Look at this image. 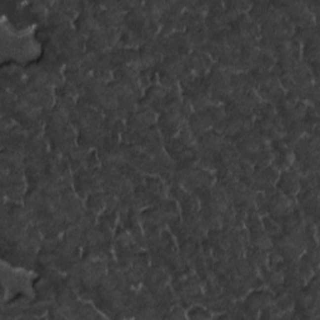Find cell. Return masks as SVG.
I'll return each instance as SVG.
<instances>
[{"mask_svg":"<svg viewBox=\"0 0 320 320\" xmlns=\"http://www.w3.org/2000/svg\"><path fill=\"white\" fill-rule=\"evenodd\" d=\"M86 205H88V210L91 211V213H100L102 209L105 206L104 194H100V193H93V194H90L88 197Z\"/></svg>","mask_w":320,"mask_h":320,"instance_id":"2","label":"cell"},{"mask_svg":"<svg viewBox=\"0 0 320 320\" xmlns=\"http://www.w3.org/2000/svg\"><path fill=\"white\" fill-rule=\"evenodd\" d=\"M248 262L253 267H263L267 263V254L264 250L258 248H251L248 251Z\"/></svg>","mask_w":320,"mask_h":320,"instance_id":"3","label":"cell"},{"mask_svg":"<svg viewBox=\"0 0 320 320\" xmlns=\"http://www.w3.org/2000/svg\"><path fill=\"white\" fill-rule=\"evenodd\" d=\"M268 300H269V296L265 291H256V293L251 294V296H249L246 305H248L249 309L256 310L259 308L265 307L268 304Z\"/></svg>","mask_w":320,"mask_h":320,"instance_id":"1","label":"cell"}]
</instances>
